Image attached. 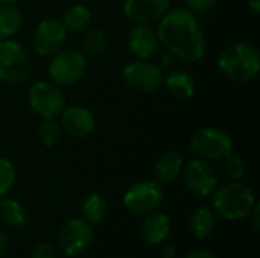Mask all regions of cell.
Here are the masks:
<instances>
[{
  "instance_id": "3957f363",
  "label": "cell",
  "mask_w": 260,
  "mask_h": 258,
  "mask_svg": "<svg viewBox=\"0 0 260 258\" xmlns=\"http://www.w3.org/2000/svg\"><path fill=\"white\" fill-rule=\"evenodd\" d=\"M221 73L235 82H250L260 71V53L250 43H235L224 49L218 58Z\"/></svg>"
},
{
  "instance_id": "4dcf8cb0",
  "label": "cell",
  "mask_w": 260,
  "mask_h": 258,
  "mask_svg": "<svg viewBox=\"0 0 260 258\" xmlns=\"http://www.w3.org/2000/svg\"><path fill=\"white\" fill-rule=\"evenodd\" d=\"M186 258H216V255L207 249H192Z\"/></svg>"
},
{
  "instance_id": "1f68e13d",
  "label": "cell",
  "mask_w": 260,
  "mask_h": 258,
  "mask_svg": "<svg viewBox=\"0 0 260 258\" xmlns=\"http://www.w3.org/2000/svg\"><path fill=\"white\" fill-rule=\"evenodd\" d=\"M8 251V236L3 228H0V258L3 257Z\"/></svg>"
},
{
  "instance_id": "8992f818",
  "label": "cell",
  "mask_w": 260,
  "mask_h": 258,
  "mask_svg": "<svg viewBox=\"0 0 260 258\" xmlns=\"http://www.w3.org/2000/svg\"><path fill=\"white\" fill-rule=\"evenodd\" d=\"M27 102L30 109L41 119H56L66 108V94L52 81H38L30 85Z\"/></svg>"
},
{
  "instance_id": "277c9868",
  "label": "cell",
  "mask_w": 260,
  "mask_h": 258,
  "mask_svg": "<svg viewBox=\"0 0 260 258\" xmlns=\"http://www.w3.org/2000/svg\"><path fill=\"white\" fill-rule=\"evenodd\" d=\"M88 68L87 56L78 49H61L53 56L47 67L50 81L59 87H70L81 81Z\"/></svg>"
},
{
  "instance_id": "d6a6232c",
  "label": "cell",
  "mask_w": 260,
  "mask_h": 258,
  "mask_svg": "<svg viewBox=\"0 0 260 258\" xmlns=\"http://www.w3.org/2000/svg\"><path fill=\"white\" fill-rule=\"evenodd\" d=\"M163 258H177V248L174 246H166L161 252Z\"/></svg>"
},
{
  "instance_id": "f546056e",
  "label": "cell",
  "mask_w": 260,
  "mask_h": 258,
  "mask_svg": "<svg viewBox=\"0 0 260 258\" xmlns=\"http://www.w3.org/2000/svg\"><path fill=\"white\" fill-rule=\"evenodd\" d=\"M250 216H251V225H253L254 231H256V233H259L260 231V205L259 204H256V205H254V208H253V211L250 213Z\"/></svg>"
},
{
  "instance_id": "44dd1931",
  "label": "cell",
  "mask_w": 260,
  "mask_h": 258,
  "mask_svg": "<svg viewBox=\"0 0 260 258\" xmlns=\"http://www.w3.org/2000/svg\"><path fill=\"white\" fill-rule=\"evenodd\" d=\"M23 26V14L15 5H0V40L12 38Z\"/></svg>"
},
{
  "instance_id": "ac0fdd59",
  "label": "cell",
  "mask_w": 260,
  "mask_h": 258,
  "mask_svg": "<svg viewBox=\"0 0 260 258\" xmlns=\"http://www.w3.org/2000/svg\"><path fill=\"white\" fill-rule=\"evenodd\" d=\"M184 158L177 151L165 152L155 163V176L158 182H174L177 181L184 169Z\"/></svg>"
},
{
  "instance_id": "83f0119b",
  "label": "cell",
  "mask_w": 260,
  "mask_h": 258,
  "mask_svg": "<svg viewBox=\"0 0 260 258\" xmlns=\"http://www.w3.org/2000/svg\"><path fill=\"white\" fill-rule=\"evenodd\" d=\"M218 0H186L187 9L192 11L193 14H203L210 11Z\"/></svg>"
},
{
  "instance_id": "ffe728a7",
  "label": "cell",
  "mask_w": 260,
  "mask_h": 258,
  "mask_svg": "<svg viewBox=\"0 0 260 258\" xmlns=\"http://www.w3.org/2000/svg\"><path fill=\"white\" fill-rule=\"evenodd\" d=\"M93 20V14H91V9L85 5H73L70 6L64 15H62V20L61 23L64 24V27L67 29V32H82L85 29H88L90 23Z\"/></svg>"
},
{
  "instance_id": "7c38bea8",
  "label": "cell",
  "mask_w": 260,
  "mask_h": 258,
  "mask_svg": "<svg viewBox=\"0 0 260 258\" xmlns=\"http://www.w3.org/2000/svg\"><path fill=\"white\" fill-rule=\"evenodd\" d=\"M181 175L184 178L186 187L200 198L210 196L218 187V173L209 163V160H190L187 164H184Z\"/></svg>"
},
{
  "instance_id": "9c48e42d",
  "label": "cell",
  "mask_w": 260,
  "mask_h": 258,
  "mask_svg": "<svg viewBox=\"0 0 260 258\" xmlns=\"http://www.w3.org/2000/svg\"><path fill=\"white\" fill-rule=\"evenodd\" d=\"M122 79L131 90L149 94L163 85V71L149 59H136L123 67Z\"/></svg>"
},
{
  "instance_id": "2e32d148",
  "label": "cell",
  "mask_w": 260,
  "mask_h": 258,
  "mask_svg": "<svg viewBox=\"0 0 260 258\" xmlns=\"http://www.w3.org/2000/svg\"><path fill=\"white\" fill-rule=\"evenodd\" d=\"M171 230H172V225H171V219L168 217V214L160 213V211H151L146 214V217L142 222L140 234L148 245L157 246V245H161L165 240H168Z\"/></svg>"
},
{
  "instance_id": "836d02e7",
  "label": "cell",
  "mask_w": 260,
  "mask_h": 258,
  "mask_svg": "<svg viewBox=\"0 0 260 258\" xmlns=\"http://www.w3.org/2000/svg\"><path fill=\"white\" fill-rule=\"evenodd\" d=\"M247 5L253 14H260V0H247Z\"/></svg>"
},
{
  "instance_id": "e0dca14e",
  "label": "cell",
  "mask_w": 260,
  "mask_h": 258,
  "mask_svg": "<svg viewBox=\"0 0 260 258\" xmlns=\"http://www.w3.org/2000/svg\"><path fill=\"white\" fill-rule=\"evenodd\" d=\"M163 84L168 93L175 99L189 100L197 93L195 79L184 70H172L166 78H163Z\"/></svg>"
},
{
  "instance_id": "52a82bcc",
  "label": "cell",
  "mask_w": 260,
  "mask_h": 258,
  "mask_svg": "<svg viewBox=\"0 0 260 258\" xmlns=\"http://www.w3.org/2000/svg\"><path fill=\"white\" fill-rule=\"evenodd\" d=\"M190 148L200 155V158L224 160L233 152V138L224 129L206 126L192 135Z\"/></svg>"
},
{
  "instance_id": "f1b7e54d",
  "label": "cell",
  "mask_w": 260,
  "mask_h": 258,
  "mask_svg": "<svg viewBox=\"0 0 260 258\" xmlns=\"http://www.w3.org/2000/svg\"><path fill=\"white\" fill-rule=\"evenodd\" d=\"M30 258H56V251L49 243H40L34 248Z\"/></svg>"
},
{
  "instance_id": "d6986e66",
  "label": "cell",
  "mask_w": 260,
  "mask_h": 258,
  "mask_svg": "<svg viewBox=\"0 0 260 258\" xmlns=\"http://www.w3.org/2000/svg\"><path fill=\"white\" fill-rule=\"evenodd\" d=\"M216 219L215 211L209 207H201L195 210L189 219V230L195 239H207L215 231Z\"/></svg>"
},
{
  "instance_id": "cb8c5ba5",
  "label": "cell",
  "mask_w": 260,
  "mask_h": 258,
  "mask_svg": "<svg viewBox=\"0 0 260 258\" xmlns=\"http://www.w3.org/2000/svg\"><path fill=\"white\" fill-rule=\"evenodd\" d=\"M108 38L107 33L99 27H91L85 32L82 38V53L88 58H96L102 55L107 49Z\"/></svg>"
},
{
  "instance_id": "e575fe53",
  "label": "cell",
  "mask_w": 260,
  "mask_h": 258,
  "mask_svg": "<svg viewBox=\"0 0 260 258\" xmlns=\"http://www.w3.org/2000/svg\"><path fill=\"white\" fill-rule=\"evenodd\" d=\"M20 0H0V5H15Z\"/></svg>"
},
{
  "instance_id": "30bf717a",
  "label": "cell",
  "mask_w": 260,
  "mask_h": 258,
  "mask_svg": "<svg viewBox=\"0 0 260 258\" xmlns=\"http://www.w3.org/2000/svg\"><path fill=\"white\" fill-rule=\"evenodd\" d=\"M67 38V29L56 18H44L41 20L32 33V49L37 55L43 58H50L56 52H59Z\"/></svg>"
},
{
  "instance_id": "8fae6325",
  "label": "cell",
  "mask_w": 260,
  "mask_h": 258,
  "mask_svg": "<svg viewBox=\"0 0 260 258\" xmlns=\"http://www.w3.org/2000/svg\"><path fill=\"white\" fill-rule=\"evenodd\" d=\"M93 242V230L84 219L67 220L58 233V248L67 257L81 255Z\"/></svg>"
},
{
  "instance_id": "5bb4252c",
  "label": "cell",
  "mask_w": 260,
  "mask_h": 258,
  "mask_svg": "<svg viewBox=\"0 0 260 258\" xmlns=\"http://www.w3.org/2000/svg\"><path fill=\"white\" fill-rule=\"evenodd\" d=\"M157 32L151 24L134 23L126 35V46L136 59H151L158 50Z\"/></svg>"
},
{
  "instance_id": "4fadbf2b",
  "label": "cell",
  "mask_w": 260,
  "mask_h": 258,
  "mask_svg": "<svg viewBox=\"0 0 260 258\" xmlns=\"http://www.w3.org/2000/svg\"><path fill=\"white\" fill-rule=\"evenodd\" d=\"M61 120V129L66 135L72 138H87L88 135L93 134L96 128V117L94 114L81 105H73V106H66L64 111L59 114Z\"/></svg>"
},
{
  "instance_id": "4316f807",
  "label": "cell",
  "mask_w": 260,
  "mask_h": 258,
  "mask_svg": "<svg viewBox=\"0 0 260 258\" xmlns=\"http://www.w3.org/2000/svg\"><path fill=\"white\" fill-rule=\"evenodd\" d=\"M224 172L232 181H241L245 175V163L233 152L224 158Z\"/></svg>"
},
{
  "instance_id": "6da1fadb",
  "label": "cell",
  "mask_w": 260,
  "mask_h": 258,
  "mask_svg": "<svg viewBox=\"0 0 260 258\" xmlns=\"http://www.w3.org/2000/svg\"><path fill=\"white\" fill-rule=\"evenodd\" d=\"M158 43L174 56L186 62H198L204 58L207 43L197 14L187 8L169 9L157 26Z\"/></svg>"
},
{
  "instance_id": "7a4b0ae2",
  "label": "cell",
  "mask_w": 260,
  "mask_h": 258,
  "mask_svg": "<svg viewBox=\"0 0 260 258\" xmlns=\"http://www.w3.org/2000/svg\"><path fill=\"white\" fill-rule=\"evenodd\" d=\"M212 195V210L225 220L248 217L257 204L254 192L241 181H229L216 187Z\"/></svg>"
},
{
  "instance_id": "603a6c76",
  "label": "cell",
  "mask_w": 260,
  "mask_h": 258,
  "mask_svg": "<svg viewBox=\"0 0 260 258\" xmlns=\"http://www.w3.org/2000/svg\"><path fill=\"white\" fill-rule=\"evenodd\" d=\"M82 219L90 225H96L104 220L107 214V199L101 193L88 195L81 205Z\"/></svg>"
},
{
  "instance_id": "5b68a950",
  "label": "cell",
  "mask_w": 260,
  "mask_h": 258,
  "mask_svg": "<svg viewBox=\"0 0 260 258\" xmlns=\"http://www.w3.org/2000/svg\"><path fill=\"white\" fill-rule=\"evenodd\" d=\"M32 70V59L27 49L12 40H0V81L8 84H18L29 78Z\"/></svg>"
},
{
  "instance_id": "7402d4cb",
  "label": "cell",
  "mask_w": 260,
  "mask_h": 258,
  "mask_svg": "<svg viewBox=\"0 0 260 258\" xmlns=\"http://www.w3.org/2000/svg\"><path fill=\"white\" fill-rule=\"evenodd\" d=\"M0 217L6 225L12 228H23L27 224L26 208L12 198H5L0 201Z\"/></svg>"
},
{
  "instance_id": "ba28073f",
  "label": "cell",
  "mask_w": 260,
  "mask_h": 258,
  "mask_svg": "<svg viewBox=\"0 0 260 258\" xmlns=\"http://www.w3.org/2000/svg\"><path fill=\"white\" fill-rule=\"evenodd\" d=\"M163 186L155 179H145L133 184L123 195V205L133 214L155 211L163 201Z\"/></svg>"
},
{
  "instance_id": "484cf974",
  "label": "cell",
  "mask_w": 260,
  "mask_h": 258,
  "mask_svg": "<svg viewBox=\"0 0 260 258\" xmlns=\"http://www.w3.org/2000/svg\"><path fill=\"white\" fill-rule=\"evenodd\" d=\"M17 181V170L11 160L0 157V196H6Z\"/></svg>"
},
{
  "instance_id": "d4e9b609",
  "label": "cell",
  "mask_w": 260,
  "mask_h": 258,
  "mask_svg": "<svg viewBox=\"0 0 260 258\" xmlns=\"http://www.w3.org/2000/svg\"><path fill=\"white\" fill-rule=\"evenodd\" d=\"M62 134L61 125L55 122V119H43L37 128V138L44 148L56 146L61 141Z\"/></svg>"
},
{
  "instance_id": "9a60e30c",
  "label": "cell",
  "mask_w": 260,
  "mask_h": 258,
  "mask_svg": "<svg viewBox=\"0 0 260 258\" xmlns=\"http://www.w3.org/2000/svg\"><path fill=\"white\" fill-rule=\"evenodd\" d=\"M171 9V0H125L123 15L133 23L158 21Z\"/></svg>"
}]
</instances>
